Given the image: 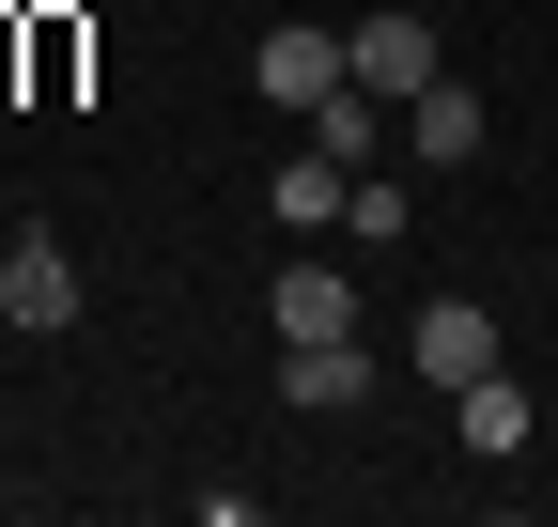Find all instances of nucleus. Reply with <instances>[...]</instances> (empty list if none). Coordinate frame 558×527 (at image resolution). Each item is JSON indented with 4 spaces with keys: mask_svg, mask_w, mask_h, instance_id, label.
Listing matches in <instances>:
<instances>
[{
    "mask_svg": "<svg viewBox=\"0 0 558 527\" xmlns=\"http://www.w3.org/2000/svg\"><path fill=\"white\" fill-rule=\"evenodd\" d=\"M0 326H32V342L78 326V248H62V233H16V248H0Z\"/></svg>",
    "mask_w": 558,
    "mask_h": 527,
    "instance_id": "1",
    "label": "nucleus"
},
{
    "mask_svg": "<svg viewBox=\"0 0 558 527\" xmlns=\"http://www.w3.org/2000/svg\"><path fill=\"white\" fill-rule=\"evenodd\" d=\"M481 140H497V109H481L465 78H418V94H403V156H418V171H481Z\"/></svg>",
    "mask_w": 558,
    "mask_h": 527,
    "instance_id": "2",
    "label": "nucleus"
},
{
    "mask_svg": "<svg viewBox=\"0 0 558 527\" xmlns=\"http://www.w3.org/2000/svg\"><path fill=\"white\" fill-rule=\"evenodd\" d=\"M248 78H264V109H295V124H311L341 78H357V62H341V32H264V62H248Z\"/></svg>",
    "mask_w": 558,
    "mask_h": 527,
    "instance_id": "3",
    "label": "nucleus"
},
{
    "mask_svg": "<svg viewBox=\"0 0 558 527\" xmlns=\"http://www.w3.org/2000/svg\"><path fill=\"white\" fill-rule=\"evenodd\" d=\"M341 62H357V94H418V78H450V62H435V16H357V32H341Z\"/></svg>",
    "mask_w": 558,
    "mask_h": 527,
    "instance_id": "4",
    "label": "nucleus"
},
{
    "mask_svg": "<svg viewBox=\"0 0 558 527\" xmlns=\"http://www.w3.org/2000/svg\"><path fill=\"white\" fill-rule=\"evenodd\" d=\"M264 326H279V342H357V280H341V264H279Z\"/></svg>",
    "mask_w": 558,
    "mask_h": 527,
    "instance_id": "5",
    "label": "nucleus"
},
{
    "mask_svg": "<svg viewBox=\"0 0 558 527\" xmlns=\"http://www.w3.org/2000/svg\"><path fill=\"white\" fill-rule=\"evenodd\" d=\"M450 419H465V450H481V466H512V450H527V419H543V404H527V372L497 357V372H465V388H450Z\"/></svg>",
    "mask_w": 558,
    "mask_h": 527,
    "instance_id": "6",
    "label": "nucleus"
},
{
    "mask_svg": "<svg viewBox=\"0 0 558 527\" xmlns=\"http://www.w3.org/2000/svg\"><path fill=\"white\" fill-rule=\"evenodd\" d=\"M418 372H435V388L497 372V310H481V295H435V310H418Z\"/></svg>",
    "mask_w": 558,
    "mask_h": 527,
    "instance_id": "7",
    "label": "nucleus"
},
{
    "mask_svg": "<svg viewBox=\"0 0 558 527\" xmlns=\"http://www.w3.org/2000/svg\"><path fill=\"white\" fill-rule=\"evenodd\" d=\"M357 388H373V357H357V342H279V404H311V419H341V404H357Z\"/></svg>",
    "mask_w": 558,
    "mask_h": 527,
    "instance_id": "8",
    "label": "nucleus"
},
{
    "mask_svg": "<svg viewBox=\"0 0 558 527\" xmlns=\"http://www.w3.org/2000/svg\"><path fill=\"white\" fill-rule=\"evenodd\" d=\"M311 140H326V156H341V171H373V140H388V109H373V94H357V78H341V94H326V109H311Z\"/></svg>",
    "mask_w": 558,
    "mask_h": 527,
    "instance_id": "9",
    "label": "nucleus"
},
{
    "mask_svg": "<svg viewBox=\"0 0 558 527\" xmlns=\"http://www.w3.org/2000/svg\"><path fill=\"white\" fill-rule=\"evenodd\" d=\"M341 186H357V171H341V156H326V140H311V156H295V171H279V218H295V233H311V218H341Z\"/></svg>",
    "mask_w": 558,
    "mask_h": 527,
    "instance_id": "10",
    "label": "nucleus"
},
{
    "mask_svg": "<svg viewBox=\"0 0 558 527\" xmlns=\"http://www.w3.org/2000/svg\"><path fill=\"white\" fill-rule=\"evenodd\" d=\"M341 233H357V248H403L418 203H403V186H341Z\"/></svg>",
    "mask_w": 558,
    "mask_h": 527,
    "instance_id": "11",
    "label": "nucleus"
}]
</instances>
